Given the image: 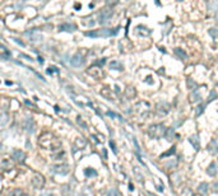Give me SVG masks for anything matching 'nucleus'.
<instances>
[{"instance_id": "7", "label": "nucleus", "mask_w": 218, "mask_h": 196, "mask_svg": "<svg viewBox=\"0 0 218 196\" xmlns=\"http://www.w3.org/2000/svg\"><path fill=\"white\" fill-rule=\"evenodd\" d=\"M111 17H112V11L111 10H102L101 11V14H99V23L101 24H106L110 19H111Z\"/></svg>"}, {"instance_id": "10", "label": "nucleus", "mask_w": 218, "mask_h": 196, "mask_svg": "<svg viewBox=\"0 0 218 196\" xmlns=\"http://www.w3.org/2000/svg\"><path fill=\"white\" fill-rule=\"evenodd\" d=\"M60 31H63V32H74V31H77V27L74 26V24H69V23H65V24H61L59 27Z\"/></svg>"}, {"instance_id": "35", "label": "nucleus", "mask_w": 218, "mask_h": 196, "mask_svg": "<svg viewBox=\"0 0 218 196\" xmlns=\"http://www.w3.org/2000/svg\"><path fill=\"white\" fill-rule=\"evenodd\" d=\"M41 196H55V195H52V194H43V195H41Z\"/></svg>"}, {"instance_id": "8", "label": "nucleus", "mask_w": 218, "mask_h": 196, "mask_svg": "<svg viewBox=\"0 0 218 196\" xmlns=\"http://www.w3.org/2000/svg\"><path fill=\"white\" fill-rule=\"evenodd\" d=\"M135 108H136V112L138 113H146V112H148L149 111V103L148 102H144V101H140L138 105L135 106Z\"/></svg>"}, {"instance_id": "4", "label": "nucleus", "mask_w": 218, "mask_h": 196, "mask_svg": "<svg viewBox=\"0 0 218 196\" xmlns=\"http://www.w3.org/2000/svg\"><path fill=\"white\" fill-rule=\"evenodd\" d=\"M32 185H33L35 188L41 190L43 186H45V178H43V176L36 173V175L32 177Z\"/></svg>"}, {"instance_id": "18", "label": "nucleus", "mask_w": 218, "mask_h": 196, "mask_svg": "<svg viewBox=\"0 0 218 196\" xmlns=\"http://www.w3.org/2000/svg\"><path fill=\"white\" fill-rule=\"evenodd\" d=\"M110 68L114 69V70H122V64L119 63V61L114 60V61H111L110 63Z\"/></svg>"}, {"instance_id": "21", "label": "nucleus", "mask_w": 218, "mask_h": 196, "mask_svg": "<svg viewBox=\"0 0 218 196\" xmlns=\"http://www.w3.org/2000/svg\"><path fill=\"white\" fill-rule=\"evenodd\" d=\"M8 122V113H0V127L7 125Z\"/></svg>"}, {"instance_id": "3", "label": "nucleus", "mask_w": 218, "mask_h": 196, "mask_svg": "<svg viewBox=\"0 0 218 196\" xmlns=\"http://www.w3.org/2000/svg\"><path fill=\"white\" fill-rule=\"evenodd\" d=\"M165 132H166V127L162 124H153L148 127V135L153 139H158L163 136Z\"/></svg>"}, {"instance_id": "11", "label": "nucleus", "mask_w": 218, "mask_h": 196, "mask_svg": "<svg viewBox=\"0 0 218 196\" xmlns=\"http://www.w3.org/2000/svg\"><path fill=\"white\" fill-rule=\"evenodd\" d=\"M202 100V94L199 93V89H194L193 93L190 94V102L191 103H195V102H199Z\"/></svg>"}, {"instance_id": "26", "label": "nucleus", "mask_w": 218, "mask_h": 196, "mask_svg": "<svg viewBox=\"0 0 218 196\" xmlns=\"http://www.w3.org/2000/svg\"><path fill=\"white\" fill-rule=\"evenodd\" d=\"M188 85H189L190 89H196V84H195V82H193L191 79H189V80H188Z\"/></svg>"}, {"instance_id": "22", "label": "nucleus", "mask_w": 218, "mask_h": 196, "mask_svg": "<svg viewBox=\"0 0 218 196\" xmlns=\"http://www.w3.org/2000/svg\"><path fill=\"white\" fill-rule=\"evenodd\" d=\"M180 196H194V194H193V191H191L190 188L185 187L183 191H181V194H180Z\"/></svg>"}, {"instance_id": "30", "label": "nucleus", "mask_w": 218, "mask_h": 196, "mask_svg": "<svg viewBox=\"0 0 218 196\" xmlns=\"http://www.w3.org/2000/svg\"><path fill=\"white\" fill-rule=\"evenodd\" d=\"M86 175L87 176H96V171H88V169H86Z\"/></svg>"}, {"instance_id": "12", "label": "nucleus", "mask_w": 218, "mask_h": 196, "mask_svg": "<svg viewBox=\"0 0 218 196\" xmlns=\"http://www.w3.org/2000/svg\"><path fill=\"white\" fill-rule=\"evenodd\" d=\"M208 190H209V185L207 182H202V183H199V186H198V192L200 194V195H207L208 192Z\"/></svg>"}, {"instance_id": "5", "label": "nucleus", "mask_w": 218, "mask_h": 196, "mask_svg": "<svg viewBox=\"0 0 218 196\" xmlns=\"http://www.w3.org/2000/svg\"><path fill=\"white\" fill-rule=\"evenodd\" d=\"M170 109H171V107H170L169 103H167V102H161V103H158V105H157V115L166 116L167 113L170 112Z\"/></svg>"}, {"instance_id": "27", "label": "nucleus", "mask_w": 218, "mask_h": 196, "mask_svg": "<svg viewBox=\"0 0 218 196\" xmlns=\"http://www.w3.org/2000/svg\"><path fill=\"white\" fill-rule=\"evenodd\" d=\"M209 34H212L214 38H217V37H218V29H216V28H212V29L209 31Z\"/></svg>"}, {"instance_id": "24", "label": "nucleus", "mask_w": 218, "mask_h": 196, "mask_svg": "<svg viewBox=\"0 0 218 196\" xmlns=\"http://www.w3.org/2000/svg\"><path fill=\"white\" fill-rule=\"evenodd\" d=\"M166 136H167V139L169 140H171L172 139V136H173V134H175V131H173V129H169V130H166Z\"/></svg>"}, {"instance_id": "19", "label": "nucleus", "mask_w": 218, "mask_h": 196, "mask_svg": "<svg viewBox=\"0 0 218 196\" xmlns=\"http://www.w3.org/2000/svg\"><path fill=\"white\" fill-rule=\"evenodd\" d=\"M136 32H140V34L144 37V36H148L149 33H151V31L147 29L144 26H138V27H136Z\"/></svg>"}, {"instance_id": "33", "label": "nucleus", "mask_w": 218, "mask_h": 196, "mask_svg": "<svg viewBox=\"0 0 218 196\" xmlns=\"http://www.w3.org/2000/svg\"><path fill=\"white\" fill-rule=\"evenodd\" d=\"M14 41L17 42V44H19V45H21L22 47H24V42H22L21 40H17V38H14Z\"/></svg>"}, {"instance_id": "32", "label": "nucleus", "mask_w": 218, "mask_h": 196, "mask_svg": "<svg viewBox=\"0 0 218 196\" xmlns=\"http://www.w3.org/2000/svg\"><path fill=\"white\" fill-rule=\"evenodd\" d=\"M214 97H216V92H214V90H212V92H210V96H209L208 100H209V101H212V100H214Z\"/></svg>"}, {"instance_id": "1", "label": "nucleus", "mask_w": 218, "mask_h": 196, "mask_svg": "<svg viewBox=\"0 0 218 196\" xmlns=\"http://www.w3.org/2000/svg\"><path fill=\"white\" fill-rule=\"evenodd\" d=\"M39 143L42 148L51 149V150H58L61 146L60 140L58 138H55L52 134H50V132H45V134H42V135H40Z\"/></svg>"}, {"instance_id": "17", "label": "nucleus", "mask_w": 218, "mask_h": 196, "mask_svg": "<svg viewBox=\"0 0 218 196\" xmlns=\"http://www.w3.org/2000/svg\"><path fill=\"white\" fill-rule=\"evenodd\" d=\"M189 142H190V144L195 148V150H199V146H200V144H199V139H198L196 135L189 138Z\"/></svg>"}, {"instance_id": "6", "label": "nucleus", "mask_w": 218, "mask_h": 196, "mask_svg": "<svg viewBox=\"0 0 218 196\" xmlns=\"http://www.w3.org/2000/svg\"><path fill=\"white\" fill-rule=\"evenodd\" d=\"M83 63H84V60H83V56L80 54L74 55V56L72 57V60H70V64H72L73 68H80Z\"/></svg>"}, {"instance_id": "9", "label": "nucleus", "mask_w": 218, "mask_h": 196, "mask_svg": "<svg viewBox=\"0 0 218 196\" xmlns=\"http://www.w3.org/2000/svg\"><path fill=\"white\" fill-rule=\"evenodd\" d=\"M207 148H208V152L210 153V154H217L218 153V140L217 139H212Z\"/></svg>"}, {"instance_id": "37", "label": "nucleus", "mask_w": 218, "mask_h": 196, "mask_svg": "<svg viewBox=\"0 0 218 196\" xmlns=\"http://www.w3.org/2000/svg\"><path fill=\"white\" fill-rule=\"evenodd\" d=\"M179 2H183V0H179Z\"/></svg>"}, {"instance_id": "29", "label": "nucleus", "mask_w": 218, "mask_h": 196, "mask_svg": "<svg viewBox=\"0 0 218 196\" xmlns=\"http://www.w3.org/2000/svg\"><path fill=\"white\" fill-rule=\"evenodd\" d=\"M126 94H128L129 97H134V96H135V90H134L133 88H128V89H126Z\"/></svg>"}, {"instance_id": "23", "label": "nucleus", "mask_w": 218, "mask_h": 196, "mask_svg": "<svg viewBox=\"0 0 218 196\" xmlns=\"http://www.w3.org/2000/svg\"><path fill=\"white\" fill-rule=\"evenodd\" d=\"M119 3V0H106V5H107L109 8H112L115 5Z\"/></svg>"}, {"instance_id": "16", "label": "nucleus", "mask_w": 218, "mask_h": 196, "mask_svg": "<svg viewBox=\"0 0 218 196\" xmlns=\"http://www.w3.org/2000/svg\"><path fill=\"white\" fill-rule=\"evenodd\" d=\"M24 157H26V154H24V153L22 150H19V149H15L13 152V158L15 159V161H23Z\"/></svg>"}, {"instance_id": "14", "label": "nucleus", "mask_w": 218, "mask_h": 196, "mask_svg": "<svg viewBox=\"0 0 218 196\" xmlns=\"http://www.w3.org/2000/svg\"><path fill=\"white\" fill-rule=\"evenodd\" d=\"M207 173H208L210 177H214V176L217 175V164H216L214 162H212V163L209 164V167H208V169H207Z\"/></svg>"}, {"instance_id": "15", "label": "nucleus", "mask_w": 218, "mask_h": 196, "mask_svg": "<svg viewBox=\"0 0 218 196\" xmlns=\"http://www.w3.org/2000/svg\"><path fill=\"white\" fill-rule=\"evenodd\" d=\"M173 51H175L176 56H179V57L181 59V60H186V57H188V54H186V52H185V51L183 50L181 47H176V48H175V50H173Z\"/></svg>"}, {"instance_id": "28", "label": "nucleus", "mask_w": 218, "mask_h": 196, "mask_svg": "<svg viewBox=\"0 0 218 196\" xmlns=\"http://www.w3.org/2000/svg\"><path fill=\"white\" fill-rule=\"evenodd\" d=\"M203 111H204V105H200V106H198V107H196V116L202 115V113H203Z\"/></svg>"}, {"instance_id": "25", "label": "nucleus", "mask_w": 218, "mask_h": 196, "mask_svg": "<svg viewBox=\"0 0 218 196\" xmlns=\"http://www.w3.org/2000/svg\"><path fill=\"white\" fill-rule=\"evenodd\" d=\"M107 196H121V195H120L119 192H117L115 188H112V190H110V191H109Z\"/></svg>"}, {"instance_id": "13", "label": "nucleus", "mask_w": 218, "mask_h": 196, "mask_svg": "<svg viewBox=\"0 0 218 196\" xmlns=\"http://www.w3.org/2000/svg\"><path fill=\"white\" fill-rule=\"evenodd\" d=\"M65 157V153L61 150V149H58V150H54V153H52V155H51V158L54 159V161H60L61 158H64Z\"/></svg>"}, {"instance_id": "31", "label": "nucleus", "mask_w": 218, "mask_h": 196, "mask_svg": "<svg viewBox=\"0 0 218 196\" xmlns=\"http://www.w3.org/2000/svg\"><path fill=\"white\" fill-rule=\"evenodd\" d=\"M173 153H175V146H173V148H171L170 152H167V153H165V154H162V157H165V155H171V154H173Z\"/></svg>"}, {"instance_id": "2", "label": "nucleus", "mask_w": 218, "mask_h": 196, "mask_svg": "<svg viewBox=\"0 0 218 196\" xmlns=\"http://www.w3.org/2000/svg\"><path fill=\"white\" fill-rule=\"evenodd\" d=\"M119 32V28L116 29H111V28H99V29H93V31H88L84 34L87 37H92V38H97V37H111V36H115Z\"/></svg>"}, {"instance_id": "34", "label": "nucleus", "mask_w": 218, "mask_h": 196, "mask_svg": "<svg viewBox=\"0 0 218 196\" xmlns=\"http://www.w3.org/2000/svg\"><path fill=\"white\" fill-rule=\"evenodd\" d=\"M214 191L218 192V183H214Z\"/></svg>"}, {"instance_id": "36", "label": "nucleus", "mask_w": 218, "mask_h": 196, "mask_svg": "<svg viewBox=\"0 0 218 196\" xmlns=\"http://www.w3.org/2000/svg\"><path fill=\"white\" fill-rule=\"evenodd\" d=\"M21 196H29V195H21Z\"/></svg>"}, {"instance_id": "20", "label": "nucleus", "mask_w": 218, "mask_h": 196, "mask_svg": "<svg viewBox=\"0 0 218 196\" xmlns=\"http://www.w3.org/2000/svg\"><path fill=\"white\" fill-rule=\"evenodd\" d=\"M92 69H88V74H92V75H95V77H99L101 75V71H99V68H97V66H91Z\"/></svg>"}]
</instances>
